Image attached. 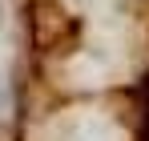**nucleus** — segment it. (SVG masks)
<instances>
[{"label":"nucleus","mask_w":149,"mask_h":141,"mask_svg":"<svg viewBox=\"0 0 149 141\" xmlns=\"http://www.w3.org/2000/svg\"><path fill=\"white\" fill-rule=\"evenodd\" d=\"M141 97H145V125H141V141H149V77L141 85Z\"/></svg>","instance_id":"1"}]
</instances>
